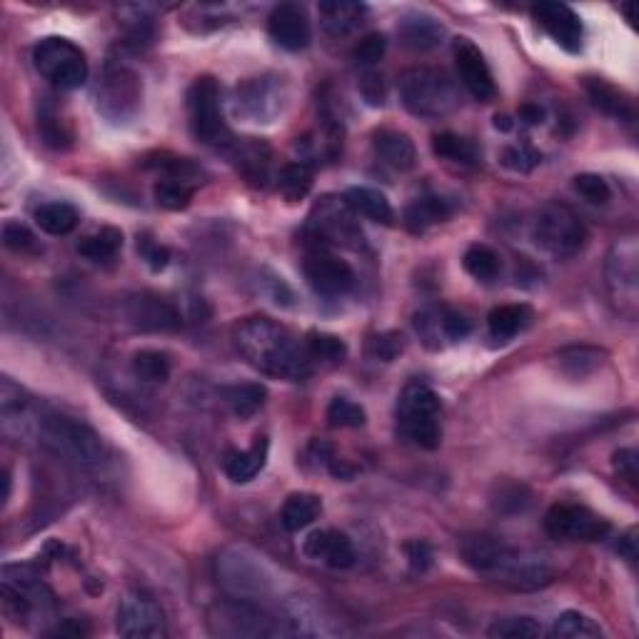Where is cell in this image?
<instances>
[{"instance_id":"cell-32","label":"cell","mask_w":639,"mask_h":639,"mask_svg":"<svg viewBox=\"0 0 639 639\" xmlns=\"http://www.w3.org/2000/svg\"><path fill=\"white\" fill-rule=\"evenodd\" d=\"M120 248H123V233L118 228H100L95 233L85 235L78 243V253L85 260L98 265H108L118 258Z\"/></svg>"},{"instance_id":"cell-4","label":"cell","mask_w":639,"mask_h":639,"mask_svg":"<svg viewBox=\"0 0 639 639\" xmlns=\"http://www.w3.org/2000/svg\"><path fill=\"white\" fill-rule=\"evenodd\" d=\"M397 427L402 437L422 450H437L442 440L440 397L422 382H412L397 400Z\"/></svg>"},{"instance_id":"cell-43","label":"cell","mask_w":639,"mask_h":639,"mask_svg":"<svg viewBox=\"0 0 639 639\" xmlns=\"http://www.w3.org/2000/svg\"><path fill=\"white\" fill-rule=\"evenodd\" d=\"M155 203L165 210H185L193 200V185L185 180L163 178L155 183Z\"/></svg>"},{"instance_id":"cell-33","label":"cell","mask_w":639,"mask_h":639,"mask_svg":"<svg viewBox=\"0 0 639 639\" xmlns=\"http://www.w3.org/2000/svg\"><path fill=\"white\" fill-rule=\"evenodd\" d=\"M532 320V310L527 305H500L490 313L487 325H490V335L495 340L507 342L517 335V332L525 330Z\"/></svg>"},{"instance_id":"cell-49","label":"cell","mask_w":639,"mask_h":639,"mask_svg":"<svg viewBox=\"0 0 639 639\" xmlns=\"http://www.w3.org/2000/svg\"><path fill=\"white\" fill-rule=\"evenodd\" d=\"M575 190L592 205H607L612 198V190L602 175L582 173L575 178Z\"/></svg>"},{"instance_id":"cell-22","label":"cell","mask_w":639,"mask_h":639,"mask_svg":"<svg viewBox=\"0 0 639 639\" xmlns=\"http://www.w3.org/2000/svg\"><path fill=\"white\" fill-rule=\"evenodd\" d=\"M280 110V88L273 78L248 80L238 88V113L255 123H270Z\"/></svg>"},{"instance_id":"cell-2","label":"cell","mask_w":639,"mask_h":639,"mask_svg":"<svg viewBox=\"0 0 639 639\" xmlns=\"http://www.w3.org/2000/svg\"><path fill=\"white\" fill-rule=\"evenodd\" d=\"M402 105L417 118H445L460 108V88L440 68H410L400 75Z\"/></svg>"},{"instance_id":"cell-27","label":"cell","mask_w":639,"mask_h":639,"mask_svg":"<svg viewBox=\"0 0 639 639\" xmlns=\"http://www.w3.org/2000/svg\"><path fill=\"white\" fill-rule=\"evenodd\" d=\"M320 20L322 28L332 38H345L355 33L365 18V5L347 3V0H332V3H320Z\"/></svg>"},{"instance_id":"cell-11","label":"cell","mask_w":639,"mask_h":639,"mask_svg":"<svg viewBox=\"0 0 639 639\" xmlns=\"http://www.w3.org/2000/svg\"><path fill=\"white\" fill-rule=\"evenodd\" d=\"M545 530L552 540L600 542L610 535V522L582 505H552L545 515Z\"/></svg>"},{"instance_id":"cell-41","label":"cell","mask_w":639,"mask_h":639,"mask_svg":"<svg viewBox=\"0 0 639 639\" xmlns=\"http://www.w3.org/2000/svg\"><path fill=\"white\" fill-rule=\"evenodd\" d=\"M305 350H308L310 360L325 362V365H337L345 360L347 345L337 335H327V332H310L305 340Z\"/></svg>"},{"instance_id":"cell-31","label":"cell","mask_w":639,"mask_h":639,"mask_svg":"<svg viewBox=\"0 0 639 639\" xmlns=\"http://www.w3.org/2000/svg\"><path fill=\"white\" fill-rule=\"evenodd\" d=\"M322 512V502L318 495L310 492H293L280 507V522L288 532H300L313 525Z\"/></svg>"},{"instance_id":"cell-60","label":"cell","mask_w":639,"mask_h":639,"mask_svg":"<svg viewBox=\"0 0 639 639\" xmlns=\"http://www.w3.org/2000/svg\"><path fill=\"white\" fill-rule=\"evenodd\" d=\"M520 118L525 120L527 125H537V123H542V118H545V110H542L540 105L527 103L520 108Z\"/></svg>"},{"instance_id":"cell-53","label":"cell","mask_w":639,"mask_h":639,"mask_svg":"<svg viewBox=\"0 0 639 639\" xmlns=\"http://www.w3.org/2000/svg\"><path fill=\"white\" fill-rule=\"evenodd\" d=\"M385 48H387L385 35H380V33L365 35V38L360 40V45L355 48V63L370 68V65H375L377 60H382Z\"/></svg>"},{"instance_id":"cell-45","label":"cell","mask_w":639,"mask_h":639,"mask_svg":"<svg viewBox=\"0 0 639 639\" xmlns=\"http://www.w3.org/2000/svg\"><path fill=\"white\" fill-rule=\"evenodd\" d=\"M365 420V407L347 400V397H335V400L327 405V422H330V427H340V430H345V427H362Z\"/></svg>"},{"instance_id":"cell-52","label":"cell","mask_w":639,"mask_h":639,"mask_svg":"<svg viewBox=\"0 0 639 639\" xmlns=\"http://www.w3.org/2000/svg\"><path fill=\"white\" fill-rule=\"evenodd\" d=\"M537 163H540V153L532 150L530 145H512L502 153V165L515 173H530Z\"/></svg>"},{"instance_id":"cell-1","label":"cell","mask_w":639,"mask_h":639,"mask_svg":"<svg viewBox=\"0 0 639 639\" xmlns=\"http://www.w3.org/2000/svg\"><path fill=\"white\" fill-rule=\"evenodd\" d=\"M240 355L263 375L300 382L313 372L305 342H298L283 325L268 318H248L233 332Z\"/></svg>"},{"instance_id":"cell-8","label":"cell","mask_w":639,"mask_h":639,"mask_svg":"<svg viewBox=\"0 0 639 639\" xmlns=\"http://www.w3.org/2000/svg\"><path fill=\"white\" fill-rule=\"evenodd\" d=\"M308 233L313 235L315 245L320 248H327V245H340V248L350 250L362 248V230L345 198H332V195L322 198L310 213Z\"/></svg>"},{"instance_id":"cell-7","label":"cell","mask_w":639,"mask_h":639,"mask_svg":"<svg viewBox=\"0 0 639 639\" xmlns=\"http://www.w3.org/2000/svg\"><path fill=\"white\" fill-rule=\"evenodd\" d=\"M218 577L220 585L240 600H258L270 592L268 570L263 565V557L253 555L245 547H230L218 557Z\"/></svg>"},{"instance_id":"cell-48","label":"cell","mask_w":639,"mask_h":639,"mask_svg":"<svg viewBox=\"0 0 639 639\" xmlns=\"http://www.w3.org/2000/svg\"><path fill=\"white\" fill-rule=\"evenodd\" d=\"M120 15H123V28L135 43H148L153 38V18L143 8L128 5V8H120Z\"/></svg>"},{"instance_id":"cell-17","label":"cell","mask_w":639,"mask_h":639,"mask_svg":"<svg viewBox=\"0 0 639 639\" xmlns=\"http://www.w3.org/2000/svg\"><path fill=\"white\" fill-rule=\"evenodd\" d=\"M532 18L560 48H565L567 53H580L585 30H582L580 15L570 5L545 0V3L532 5Z\"/></svg>"},{"instance_id":"cell-38","label":"cell","mask_w":639,"mask_h":639,"mask_svg":"<svg viewBox=\"0 0 639 639\" xmlns=\"http://www.w3.org/2000/svg\"><path fill=\"white\" fill-rule=\"evenodd\" d=\"M602 635V627L577 610L562 612L552 625V637L557 639H602Z\"/></svg>"},{"instance_id":"cell-36","label":"cell","mask_w":639,"mask_h":639,"mask_svg":"<svg viewBox=\"0 0 639 639\" xmlns=\"http://www.w3.org/2000/svg\"><path fill=\"white\" fill-rule=\"evenodd\" d=\"M432 153L442 160L460 165H475L480 160V150L472 140L462 138L457 133H440L432 138Z\"/></svg>"},{"instance_id":"cell-25","label":"cell","mask_w":639,"mask_h":639,"mask_svg":"<svg viewBox=\"0 0 639 639\" xmlns=\"http://www.w3.org/2000/svg\"><path fill=\"white\" fill-rule=\"evenodd\" d=\"M397 35L405 48L415 50V53H427V50L437 48L445 38V28L437 18L427 13H407L397 25Z\"/></svg>"},{"instance_id":"cell-61","label":"cell","mask_w":639,"mask_h":639,"mask_svg":"<svg viewBox=\"0 0 639 639\" xmlns=\"http://www.w3.org/2000/svg\"><path fill=\"white\" fill-rule=\"evenodd\" d=\"M617 552H620L622 557H627L630 562L637 560V542H635V537H632V532L627 537H622L620 545H617Z\"/></svg>"},{"instance_id":"cell-3","label":"cell","mask_w":639,"mask_h":639,"mask_svg":"<svg viewBox=\"0 0 639 639\" xmlns=\"http://www.w3.org/2000/svg\"><path fill=\"white\" fill-rule=\"evenodd\" d=\"M38 432L43 437L45 447H50L55 455L68 457L75 465L95 467L103 462L105 445L100 435L90 425L75 420V417L48 412V415L40 417Z\"/></svg>"},{"instance_id":"cell-56","label":"cell","mask_w":639,"mask_h":639,"mask_svg":"<svg viewBox=\"0 0 639 639\" xmlns=\"http://www.w3.org/2000/svg\"><path fill=\"white\" fill-rule=\"evenodd\" d=\"M400 352H402V335H397V332H387V335L375 337L370 345V355L382 362L395 360Z\"/></svg>"},{"instance_id":"cell-24","label":"cell","mask_w":639,"mask_h":639,"mask_svg":"<svg viewBox=\"0 0 639 639\" xmlns=\"http://www.w3.org/2000/svg\"><path fill=\"white\" fill-rule=\"evenodd\" d=\"M372 148H375L377 158L385 165H390L392 170H400V173H407V170L415 168L417 163V150L415 143L407 133L402 130H392V128H380L372 135Z\"/></svg>"},{"instance_id":"cell-42","label":"cell","mask_w":639,"mask_h":639,"mask_svg":"<svg viewBox=\"0 0 639 639\" xmlns=\"http://www.w3.org/2000/svg\"><path fill=\"white\" fill-rule=\"evenodd\" d=\"M462 265H465V270L472 278L487 283V280H495L497 273H500V255L492 248H487V245H472V248H467Z\"/></svg>"},{"instance_id":"cell-63","label":"cell","mask_w":639,"mask_h":639,"mask_svg":"<svg viewBox=\"0 0 639 639\" xmlns=\"http://www.w3.org/2000/svg\"><path fill=\"white\" fill-rule=\"evenodd\" d=\"M495 128L502 130V133H510L512 130V120L507 115H497L495 118Z\"/></svg>"},{"instance_id":"cell-28","label":"cell","mask_w":639,"mask_h":639,"mask_svg":"<svg viewBox=\"0 0 639 639\" xmlns=\"http://www.w3.org/2000/svg\"><path fill=\"white\" fill-rule=\"evenodd\" d=\"M265 462H268V440L258 437L250 450H230L223 460V470L230 480L238 482V485H245V482H250L263 470Z\"/></svg>"},{"instance_id":"cell-13","label":"cell","mask_w":639,"mask_h":639,"mask_svg":"<svg viewBox=\"0 0 639 639\" xmlns=\"http://www.w3.org/2000/svg\"><path fill=\"white\" fill-rule=\"evenodd\" d=\"M305 278L320 298H342L355 285V273L350 265L320 245L305 255Z\"/></svg>"},{"instance_id":"cell-57","label":"cell","mask_w":639,"mask_h":639,"mask_svg":"<svg viewBox=\"0 0 639 639\" xmlns=\"http://www.w3.org/2000/svg\"><path fill=\"white\" fill-rule=\"evenodd\" d=\"M407 560H410V567L415 572H425L430 570L432 565V547L422 540H412L405 545Z\"/></svg>"},{"instance_id":"cell-15","label":"cell","mask_w":639,"mask_h":639,"mask_svg":"<svg viewBox=\"0 0 639 639\" xmlns=\"http://www.w3.org/2000/svg\"><path fill=\"white\" fill-rule=\"evenodd\" d=\"M607 283H610L612 298L620 303V310L630 318H635L637 308V243L635 240H622L612 248L607 258Z\"/></svg>"},{"instance_id":"cell-10","label":"cell","mask_w":639,"mask_h":639,"mask_svg":"<svg viewBox=\"0 0 639 639\" xmlns=\"http://www.w3.org/2000/svg\"><path fill=\"white\" fill-rule=\"evenodd\" d=\"M190 128L205 145H230V130L220 113V88L215 78L203 75L188 90Z\"/></svg>"},{"instance_id":"cell-47","label":"cell","mask_w":639,"mask_h":639,"mask_svg":"<svg viewBox=\"0 0 639 639\" xmlns=\"http://www.w3.org/2000/svg\"><path fill=\"white\" fill-rule=\"evenodd\" d=\"M600 357V352L590 350V347H570V350L560 352V365L565 367V372H570L572 377H582L600 365Z\"/></svg>"},{"instance_id":"cell-26","label":"cell","mask_w":639,"mask_h":639,"mask_svg":"<svg viewBox=\"0 0 639 639\" xmlns=\"http://www.w3.org/2000/svg\"><path fill=\"white\" fill-rule=\"evenodd\" d=\"M455 213V205L450 203L442 195H422V198H415L405 210V225L410 233H425L432 225L445 223L450 215Z\"/></svg>"},{"instance_id":"cell-44","label":"cell","mask_w":639,"mask_h":639,"mask_svg":"<svg viewBox=\"0 0 639 639\" xmlns=\"http://www.w3.org/2000/svg\"><path fill=\"white\" fill-rule=\"evenodd\" d=\"M542 625L532 617H510V620H497L487 630V635L495 639H537L542 637Z\"/></svg>"},{"instance_id":"cell-46","label":"cell","mask_w":639,"mask_h":639,"mask_svg":"<svg viewBox=\"0 0 639 639\" xmlns=\"http://www.w3.org/2000/svg\"><path fill=\"white\" fill-rule=\"evenodd\" d=\"M38 128L40 133H43L45 143L53 145V148H65V145L70 143V128L65 125V120L60 118L58 110L50 108V105H45V108L40 110Z\"/></svg>"},{"instance_id":"cell-34","label":"cell","mask_w":639,"mask_h":639,"mask_svg":"<svg viewBox=\"0 0 639 639\" xmlns=\"http://www.w3.org/2000/svg\"><path fill=\"white\" fill-rule=\"evenodd\" d=\"M35 223L43 233L55 235H68L73 233L75 225H78V210L70 203H43L35 210Z\"/></svg>"},{"instance_id":"cell-21","label":"cell","mask_w":639,"mask_h":639,"mask_svg":"<svg viewBox=\"0 0 639 639\" xmlns=\"http://www.w3.org/2000/svg\"><path fill=\"white\" fill-rule=\"evenodd\" d=\"M457 550H460L462 562H465L470 570H475L477 575H487L495 580L497 572L502 570L505 560L510 557L512 547H507L505 542H500L497 537L475 532V535L460 537Z\"/></svg>"},{"instance_id":"cell-40","label":"cell","mask_w":639,"mask_h":639,"mask_svg":"<svg viewBox=\"0 0 639 639\" xmlns=\"http://www.w3.org/2000/svg\"><path fill=\"white\" fill-rule=\"evenodd\" d=\"M133 375L150 385H163L170 377V360L160 350H140L133 357Z\"/></svg>"},{"instance_id":"cell-14","label":"cell","mask_w":639,"mask_h":639,"mask_svg":"<svg viewBox=\"0 0 639 639\" xmlns=\"http://www.w3.org/2000/svg\"><path fill=\"white\" fill-rule=\"evenodd\" d=\"M118 635L125 639H163L168 622L163 610L145 595H128L118 605Z\"/></svg>"},{"instance_id":"cell-55","label":"cell","mask_w":639,"mask_h":639,"mask_svg":"<svg viewBox=\"0 0 639 639\" xmlns=\"http://www.w3.org/2000/svg\"><path fill=\"white\" fill-rule=\"evenodd\" d=\"M360 93L365 98L367 105L372 108H382L387 98V90H385V78H382L377 70H367L360 80Z\"/></svg>"},{"instance_id":"cell-9","label":"cell","mask_w":639,"mask_h":639,"mask_svg":"<svg viewBox=\"0 0 639 639\" xmlns=\"http://www.w3.org/2000/svg\"><path fill=\"white\" fill-rule=\"evenodd\" d=\"M143 80L128 65L110 63L98 85V113L113 123H128L140 110Z\"/></svg>"},{"instance_id":"cell-19","label":"cell","mask_w":639,"mask_h":639,"mask_svg":"<svg viewBox=\"0 0 639 639\" xmlns=\"http://www.w3.org/2000/svg\"><path fill=\"white\" fill-rule=\"evenodd\" d=\"M495 580L502 582V585L515 587V590H540V587L550 585L555 580V567L542 555L512 550Z\"/></svg>"},{"instance_id":"cell-59","label":"cell","mask_w":639,"mask_h":639,"mask_svg":"<svg viewBox=\"0 0 639 639\" xmlns=\"http://www.w3.org/2000/svg\"><path fill=\"white\" fill-rule=\"evenodd\" d=\"M615 467L630 485H637V452L635 450H620L615 455Z\"/></svg>"},{"instance_id":"cell-62","label":"cell","mask_w":639,"mask_h":639,"mask_svg":"<svg viewBox=\"0 0 639 639\" xmlns=\"http://www.w3.org/2000/svg\"><path fill=\"white\" fill-rule=\"evenodd\" d=\"M53 635H60V637H63V635H73V637H80V635H88V630H83V627H80V625H75V622H73V620H68V622H65V625H63V627H58V630H53Z\"/></svg>"},{"instance_id":"cell-18","label":"cell","mask_w":639,"mask_h":639,"mask_svg":"<svg viewBox=\"0 0 639 639\" xmlns=\"http://www.w3.org/2000/svg\"><path fill=\"white\" fill-rule=\"evenodd\" d=\"M125 318L135 330L143 332H175L183 320L173 303L155 293H138L125 300Z\"/></svg>"},{"instance_id":"cell-35","label":"cell","mask_w":639,"mask_h":639,"mask_svg":"<svg viewBox=\"0 0 639 639\" xmlns=\"http://www.w3.org/2000/svg\"><path fill=\"white\" fill-rule=\"evenodd\" d=\"M265 397H268V392H265V387L258 385V382L223 387L225 405H228L235 415L243 417V420L245 417H253L255 412L265 405Z\"/></svg>"},{"instance_id":"cell-37","label":"cell","mask_w":639,"mask_h":639,"mask_svg":"<svg viewBox=\"0 0 639 639\" xmlns=\"http://www.w3.org/2000/svg\"><path fill=\"white\" fill-rule=\"evenodd\" d=\"M313 188V168L305 160L290 163L280 170L278 175V190L288 203H298Z\"/></svg>"},{"instance_id":"cell-12","label":"cell","mask_w":639,"mask_h":639,"mask_svg":"<svg viewBox=\"0 0 639 639\" xmlns=\"http://www.w3.org/2000/svg\"><path fill=\"white\" fill-rule=\"evenodd\" d=\"M213 625L218 627L220 635L228 637H275L283 632L273 617L253 605V600H240V597H233L215 610Z\"/></svg>"},{"instance_id":"cell-51","label":"cell","mask_w":639,"mask_h":639,"mask_svg":"<svg viewBox=\"0 0 639 639\" xmlns=\"http://www.w3.org/2000/svg\"><path fill=\"white\" fill-rule=\"evenodd\" d=\"M3 245L18 255L33 253V250L38 248L35 235L30 233L23 223H18V220H8V223L3 225Z\"/></svg>"},{"instance_id":"cell-23","label":"cell","mask_w":639,"mask_h":639,"mask_svg":"<svg viewBox=\"0 0 639 639\" xmlns=\"http://www.w3.org/2000/svg\"><path fill=\"white\" fill-rule=\"evenodd\" d=\"M303 552L310 560H322L332 570H347L355 565V547L350 537L335 530H315L303 542Z\"/></svg>"},{"instance_id":"cell-16","label":"cell","mask_w":639,"mask_h":639,"mask_svg":"<svg viewBox=\"0 0 639 639\" xmlns=\"http://www.w3.org/2000/svg\"><path fill=\"white\" fill-rule=\"evenodd\" d=\"M452 53H455L457 73H460V80L467 93L475 100H480V103H487V100L495 98L497 85L482 50L470 38H457Z\"/></svg>"},{"instance_id":"cell-6","label":"cell","mask_w":639,"mask_h":639,"mask_svg":"<svg viewBox=\"0 0 639 639\" xmlns=\"http://www.w3.org/2000/svg\"><path fill=\"white\" fill-rule=\"evenodd\" d=\"M33 65L45 80L60 90H75L88 80L85 53L68 38L50 35L33 48Z\"/></svg>"},{"instance_id":"cell-54","label":"cell","mask_w":639,"mask_h":639,"mask_svg":"<svg viewBox=\"0 0 639 639\" xmlns=\"http://www.w3.org/2000/svg\"><path fill=\"white\" fill-rule=\"evenodd\" d=\"M440 327H442V335H445L447 340L457 342V340H465V337L470 335L472 320L467 318V315L457 313V310H442Z\"/></svg>"},{"instance_id":"cell-20","label":"cell","mask_w":639,"mask_h":639,"mask_svg":"<svg viewBox=\"0 0 639 639\" xmlns=\"http://www.w3.org/2000/svg\"><path fill=\"white\" fill-rule=\"evenodd\" d=\"M268 33L280 48L290 50V53L308 48L310 38H313L308 10L298 3H280L268 18Z\"/></svg>"},{"instance_id":"cell-5","label":"cell","mask_w":639,"mask_h":639,"mask_svg":"<svg viewBox=\"0 0 639 639\" xmlns=\"http://www.w3.org/2000/svg\"><path fill=\"white\" fill-rule=\"evenodd\" d=\"M532 240L555 258H572L585 245L587 230L570 205L550 200L535 213Z\"/></svg>"},{"instance_id":"cell-58","label":"cell","mask_w":639,"mask_h":639,"mask_svg":"<svg viewBox=\"0 0 639 639\" xmlns=\"http://www.w3.org/2000/svg\"><path fill=\"white\" fill-rule=\"evenodd\" d=\"M138 250L143 253L145 263L150 265V270H155V273H158V270H163L165 265H168L170 253H168V248H163V245L150 243V240H143V243H138Z\"/></svg>"},{"instance_id":"cell-30","label":"cell","mask_w":639,"mask_h":639,"mask_svg":"<svg viewBox=\"0 0 639 639\" xmlns=\"http://www.w3.org/2000/svg\"><path fill=\"white\" fill-rule=\"evenodd\" d=\"M345 203L350 205V210L355 215L372 220V223L390 225L395 220V210H392L390 200L380 193V190L372 188H350L345 195Z\"/></svg>"},{"instance_id":"cell-29","label":"cell","mask_w":639,"mask_h":639,"mask_svg":"<svg viewBox=\"0 0 639 639\" xmlns=\"http://www.w3.org/2000/svg\"><path fill=\"white\" fill-rule=\"evenodd\" d=\"M585 90L587 95H590L592 105H595L597 110H602L605 115H610V118H617V120H625V123H632V120H635V105H632V100L627 98L625 93H620L615 85L605 83V80L600 78H587Z\"/></svg>"},{"instance_id":"cell-50","label":"cell","mask_w":639,"mask_h":639,"mask_svg":"<svg viewBox=\"0 0 639 639\" xmlns=\"http://www.w3.org/2000/svg\"><path fill=\"white\" fill-rule=\"evenodd\" d=\"M492 505L497 512H522L530 505V492L522 485H497V495L492 497Z\"/></svg>"},{"instance_id":"cell-39","label":"cell","mask_w":639,"mask_h":639,"mask_svg":"<svg viewBox=\"0 0 639 639\" xmlns=\"http://www.w3.org/2000/svg\"><path fill=\"white\" fill-rule=\"evenodd\" d=\"M233 155L238 160V165L243 168V173L248 175L253 183L263 185L268 180V168H270V150L263 143H243L233 145Z\"/></svg>"}]
</instances>
